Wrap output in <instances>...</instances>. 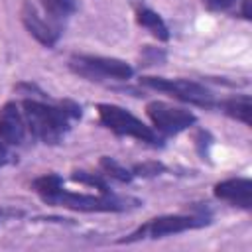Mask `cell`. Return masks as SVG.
I'll return each mask as SVG.
<instances>
[{
  "instance_id": "6da1fadb",
  "label": "cell",
  "mask_w": 252,
  "mask_h": 252,
  "mask_svg": "<svg viewBox=\"0 0 252 252\" xmlns=\"http://www.w3.org/2000/svg\"><path fill=\"white\" fill-rule=\"evenodd\" d=\"M22 112L30 134L47 146H57L65 140L71 124L81 118L83 108L75 100H49V96L39 91L22 100Z\"/></svg>"
},
{
  "instance_id": "7a4b0ae2",
  "label": "cell",
  "mask_w": 252,
  "mask_h": 252,
  "mask_svg": "<svg viewBox=\"0 0 252 252\" xmlns=\"http://www.w3.org/2000/svg\"><path fill=\"white\" fill-rule=\"evenodd\" d=\"M47 205L53 207H63L71 211H81V213H124L130 209L140 207V201L134 197H122L116 193H75L67 191L61 187L55 195H51Z\"/></svg>"
},
{
  "instance_id": "3957f363",
  "label": "cell",
  "mask_w": 252,
  "mask_h": 252,
  "mask_svg": "<svg viewBox=\"0 0 252 252\" xmlns=\"http://www.w3.org/2000/svg\"><path fill=\"white\" fill-rule=\"evenodd\" d=\"M96 114H98V122L114 132L120 138H134L142 144H148L152 148L161 146L163 138L146 122H142L138 116H134L130 110L118 106V104H110V102H98L96 104Z\"/></svg>"
},
{
  "instance_id": "277c9868",
  "label": "cell",
  "mask_w": 252,
  "mask_h": 252,
  "mask_svg": "<svg viewBox=\"0 0 252 252\" xmlns=\"http://www.w3.org/2000/svg\"><path fill=\"white\" fill-rule=\"evenodd\" d=\"M207 224H211V217H209L207 211H199V213H191V215H161V217L150 219L144 224H140L134 232L120 238L118 244H132V242H140V240H156V238H163V236H169V234H179V232L203 228Z\"/></svg>"
},
{
  "instance_id": "5b68a950",
  "label": "cell",
  "mask_w": 252,
  "mask_h": 252,
  "mask_svg": "<svg viewBox=\"0 0 252 252\" xmlns=\"http://www.w3.org/2000/svg\"><path fill=\"white\" fill-rule=\"evenodd\" d=\"M69 69L87 81H128L134 75V67L116 57L75 53L69 57Z\"/></svg>"
},
{
  "instance_id": "8992f818",
  "label": "cell",
  "mask_w": 252,
  "mask_h": 252,
  "mask_svg": "<svg viewBox=\"0 0 252 252\" xmlns=\"http://www.w3.org/2000/svg\"><path fill=\"white\" fill-rule=\"evenodd\" d=\"M140 85L165 93L181 102L201 106V108H215L217 100L215 94L201 83L191 79H167V77H140Z\"/></svg>"
},
{
  "instance_id": "52a82bcc",
  "label": "cell",
  "mask_w": 252,
  "mask_h": 252,
  "mask_svg": "<svg viewBox=\"0 0 252 252\" xmlns=\"http://www.w3.org/2000/svg\"><path fill=\"white\" fill-rule=\"evenodd\" d=\"M146 114L152 122V128L161 136V138H169V136H177L185 130H189L195 122L197 116L191 110L173 106L169 102L163 100H152L146 104Z\"/></svg>"
},
{
  "instance_id": "ba28073f",
  "label": "cell",
  "mask_w": 252,
  "mask_h": 252,
  "mask_svg": "<svg viewBox=\"0 0 252 252\" xmlns=\"http://www.w3.org/2000/svg\"><path fill=\"white\" fill-rule=\"evenodd\" d=\"M20 20H22L24 28L28 30V33L37 43H41L43 47H53L59 41V37H61L63 28L59 26V22L53 20V18H49V20L43 18V14L30 0H26L22 4V8H20Z\"/></svg>"
},
{
  "instance_id": "9c48e42d",
  "label": "cell",
  "mask_w": 252,
  "mask_h": 252,
  "mask_svg": "<svg viewBox=\"0 0 252 252\" xmlns=\"http://www.w3.org/2000/svg\"><path fill=\"white\" fill-rule=\"evenodd\" d=\"M213 193L219 201H224L232 207L250 211L252 209V181L248 177H228L215 183Z\"/></svg>"
},
{
  "instance_id": "30bf717a",
  "label": "cell",
  "mask_w": 252,
  "mask_h": 252,
  "mask_svg": "<svg viewBox=\"0 0 252 252\" xmlns=\"http://www.w3.org/2000/svg\"><path fill=\"white\" fill-rule=\"evenodd\" d=\"M26 118L16 102H6L0 108V140L6 146H20L26 140Z\"/></svg>"
},
{
  "instance_id": "8fae6325",
  "label": "cell",
  "mask_w": 252,
  "mask_h": 252,
  "mask_svg": "<svg viewBox=\"0 0 252 252\" xmlns=\"http://www.w3.org/2000/svg\"><path fill=\"white\" fill-rule=\"evenodd\" d=\"M134 14H136V24L140 28H144L146 32H150L156 39L159 41H167L169 39V28L163 22V18L154 12L152 8H148L144 4V0H136L134 2Z\"/></svg>"
},
{
  "instance_id": "7c38bea8",
  "label": "cell",
  "mask_w": 252,
  "mask_h": 252,
  "mask_svg": "<svg viewBox=\"0 0 252 252\" xmlns=\"http://www.w3.org/2000/svg\"><path fill=\"white\" fill-rule=\"evenodd\" d=\"M217 108H220L228 118L242 122L244 126H250V112H252V102L248 94H234L230 98H224L217 102Z\"/></svg>"
},
{
  "instance_id": "4fadbf2b",
  "label": "cell",
  "mask_w": 252,
  "mask_h": 252,
  "mask_svg": "<svg viewBox=\"0 0 252 252\" xmlns=\"http://www.w3.org/2000/svg\"><path fill=\"white\" fill-rule=\"evenodd\" d=\"M63 187V177L59 173H43L32 181V189L41 197V201H47L51 195H55Z\"/></svg>"
},
{
  "instance_id": "5bb4252c",
  "label": "cell",
  "mask_w": 252,
  "mask_h": 252,
  "mask_svg": "<svg viewBox=\"0 0 252 252\" xmlns=\"http://www.w3.org/2000/svg\"><path fill=\"white\" fill-rule=\"evenodd\" d=\"M39 4L47 12V16L57 20V22L73 16L79 10V2L77 0H39Z\"/></svg>"
},
{
  "instance_id": "9a60e30c",
  "label": "cell",
  "mask_w": 252,
  "mask_h": 252,
  "mask_svg": "<svg viewBox=\"0 0 252 252\" xmlns=\"http://www.w3.org/2000/svg\"><path fill=\"white\" fill-rule=\"evenodd\" d=\"M98 167H100V171H102V175H104V177L116 179V181H120V183H130V181L134 179L132 171H130V169H126V167H124L120 161H116L114 158L102 156V158H100V161H98Z\"/></svg>"
},
{
  "instance_id": "2e32d148",
  "label": "cell",
  "mask_w": 252,
  "mask_h": 252,
  "mask_svg": "<svg viewBox=\"0 0 252 252\" xmlns=\"http://www.w3.org/2000/svg\"><path fill=\"white\" fill-rule=\"evenodd\" d=\"M73 181L87 185V187H94L98 193H110L108 183L104 179L102 173H93V171H75L73 173Z\"/></svg>"
},
{
  "instance_id": "e0dca14e",
  "label": "cell",
  "mask_w": 252,
  "mask_h": 252,
  "mask_svg": "<svg viewBox=\"0 0 252 252\" xmlns=\"http://www.w3.org/2000/svg\"><path fill=\"white\" fill-rule=\"evenodd\" d=\"M130 171L134 177H156L167 171V167L161 161H144V163H136Z\"/></svg>"
},
{
  "instance_id": "ac0fdd59",
  "label": "cell",
  "mask_w": 252,
  "mask_h": 252,
  "mask_svg": "<svg viewBox=\"0 0 252 252\" xmlns=\"http://www.w3.org/2000/svg\"><path fill=\"white\" fill-rule=\"evenodd\" d=\"M142 61L144 65H154V63H161L165 61V51L152 47V45H144L142 47Z\"/></svg>"
},
{
  "instance_id": "d6986e66",
  "label": "cell",
  "mask_w": 252,
  "mask_h": 252,
  "mask_svg": "<svg viewBox=\"0 0 252 252\" xmlns=\"http://www.w3.org/2000/svg\"><path fill=\"white\" fill-rule=\"evenodd\" d=\"M213 146V138H211V134L209 132H205V130H199L197 134H195V148H197V152H199V156L205 159V158H209V148Z\"/></svg>"
},
{
  "instance_id": "ffe728a7",
  "label": "cell",
  "mask_w": 252,
  "mask_h": 252,
  "mask_svg": "<svg viewBox=\"0 0 252 252\" xmlns=\"http://www.w3.org/2000/svg\"><path fill=\"white\" fill-rule=\"evenodd\" d=\"M211 10H226V8H230L236 0H203Z\"/></svg>"
},
{
  "instance_id": "44dd1931",
  "label": "cell",
  "mask_w": 252,
  "mask_h": 252,
  "mask_svg": "<svg viewBox=\"0 0 252 252\" xmlns=\"http://www.w3.org/2000/svg\"><path fill=\"white\" fill-rule=\"evenodd\" d=\"M10 159H12V154L8 152L6 144L0 140V167H4L6 163H10Z\"/></svg>"
},
{
  "instance_id": "7402d4cb",
  "label": "cell",
  "mask_w": 252,
  "mask_h": 252,
  "mask_svg": "<svg viewBox=\"0 0 252 252\" xmlns=\"http://www.w3.org/2000/svg\"><path fill=\"white\" fill-rule=\"evenodd\" d=\"M22 215H24L22 211H16V209H4V207H0V220L10 219V217H22Z\"/></svg>"
},
{
  "instance_id": "603a6c76",
  "label": "cell",
  "mask_w": 252,
  "mask_h": 252,
  "mask_svg": "<svg viewBox=\"0 0 252 252\" xmlns=\"http://www.w3.org/2000/svg\"><path fill=\"white\" fill-rule=\"evenodd\" d=\"M240 16L244 20H250V0H242V6H240Z\"/></svg>"
}]
</instances>
